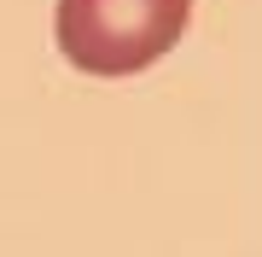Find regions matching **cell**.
<instances>
[{
  "mask_svg": "<svg viewBox=\"0 0 262 257\" xmlns=\"http://www.w3.org/2000/svg\"><path fill=\"white\" fill-rule=\"evenodd\" d=\"M192 0H58V53L88 76H134L187 35Z\"/></svg>",
  "mask_w": 262,
  "mask_h": 257,
  "instance_id": "obj_1",
  "label": "cell"
}]
</instances>
